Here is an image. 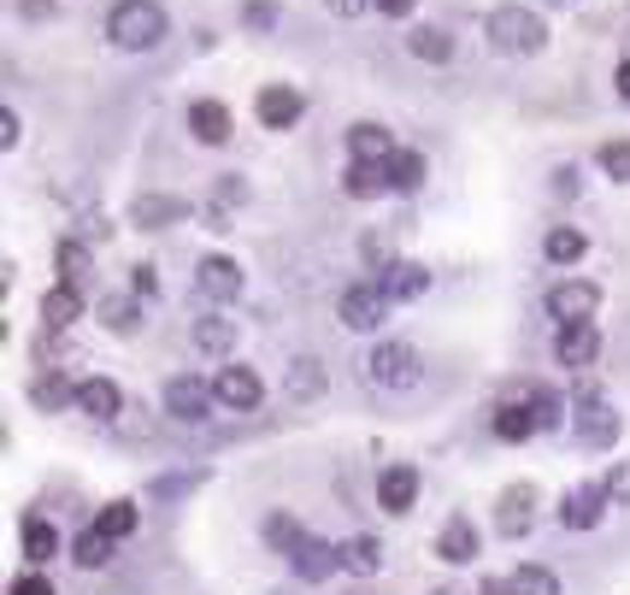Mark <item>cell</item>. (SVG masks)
Instances as JSON below:
<instances>
[{
  "mask_svg": "<svg viewBox=\"0 0 630 595\" xmlns=\"http://www.w3.org/2000/svg\"><path fill=\"white\" fill-rule=\"evenodd\" d=\"M195 289H201L207 301H237V295H242V266H237L230 254H207V259L195 266Z\"/></svg>",
  "mask_w": 630,
  "mask_h": 595,
  "instance_id": "cell-10",
  "label": "cell"
},
{
  "mask_svg": "<svg viewBox=\"0 0 630 595\" xmlns=\"http://www.w3.org/2000/svg\"><path fill=\"white\" fill-rule=\"evenodd\" d=\"M601 171H607L613 183H630V142H607V148H601Z\"/></svg>",
  "mask_w": 630,
  "mask_h": 595,
  "instance_id": "cell-39",
  "label": "cell"
},
{
  "mask_svg": "<svg viewBox=\"0 0 630 595\" xmlns=\"http://www.w3.org/2000/svg\"><path fill=\"white\" fill-rule=\"evenodd\" d=\"M254 112H259V124H266V130H289L306 112V100H301V89H289V83H266L259 100H254Z\"/></svg>",
  "mask_w": 630,
  "mask_h": 595,
  "instance_id": "cell-12",
  "label": "cell"
},
{
  "mask_svg": "<svg viewBox=\"0 0 630 595\" xmlns=\"http://www.w3.org/2000/svg\"><path fill=\"white\" fill-rule=\"evenodd\" d=\"M342 566H348V572H360V578H372L377 566H384V543H377V536H348V543H342Z\"/></svg>",
  "mask_w": 630,
  "mask_h": 595,
  "instance_id": "cell-29",
  "label": "cell"
},
{
  "mask_svg": "<svg viewBox=\"0 0 630 595\" xmlns=\"http://www.w3.org/2000/svg\"><path fill=\"white\" fill-rule=\"evenodd\" d=\"M377 283L389 289V301H419L424 289H431V271H424L419 259H395V266L377 271Z\"/></svg>",
  "mask_w": 630,
  "mask_h": 595,
  "instance_id": "cell-19",
  "label": "cell"
},
{
  "mask_svg": "<svg viewBox=\"0 0 630 595\" xmlns=\"http://www.w3.org/2000/svg\"><path fill=\"white\" fill-rule=\"evenodd\" d=\"M213 396H218V408H230V413H254L259 401H266V384H259L254 366H225L213 377Z\"/></svg>",
  "mask_w": 630,
  "mask_h": 595,
  "instance_id": "cell-5",
  "label": "cell"
},
{
  "mask_svg": "<svg viewBox=\"0 0 630 595\" xmlns=\"http://www.w3.org/2000/svg\"><path fill=\"white\" fill-rule=\"evenodd\" d=\"M377 12H384V19H407V12H413V0H372Z\"/></svg>",
  "mask_w": 630,
  "mask_h": 595,
  "instance_id": "cell-48",
  "label": "cell"
},
{
  "mask_svg": "<svg viewBox=\"0 0 630 595\" xmlns=\"http://www.w3.org/2000/svg\"><path fill=\"white\" fill-rule=\"evenodd\" d=\"M7 595H53V578L24 572V578H12V590H7Z\"/></svg>",
  "mask_w": 630,
  "mask_h": 595,
  "instance_id": "cell-42",
  "label": "cell"
},
{
  "mask_svg": "<svg viewBox=\"0 0 630 595\" xmlns=\"http://www.w3.org/2000/svg\"><path fill=\"white\" fill-rule=\"evenodd\" d=\"M595 354H601V330H595V318H583V325H560V337H554V360H560L566 372L595 366Z\"/></svg>",
  "mask_w": 630,
  "mask_h": 595,
  "instance_id": "cell-8",
  "label": "cell"
},
{
  "mask_svg": "<svg viewBox=\"0 0 630 595\" xmlns=\"http://www.w3.org/2000/svg\"><path fill=\"white\" fill-rule=\"evenodd\" d=\"M548 7H571V0H548Z\"/></svg>",
  "mask_w": 630,
  "mask_h": 595,
  "instance_id": "cell-53",
  "label": "cell"
},
{
  "mask_svg": "<svg viewBox=\"0 0 630 595\" xmlns=\"http://www.w3.org/2000/svg\"><path fill=\"white\" fill-rule=\"evenodd\" d=\"M536 430H542V425H536V408L524 401V389L495 408V437H501V442H524V437H536Z\"/></svg>",
  "mask_w": 630,
  "mask_h": 595,
  "instance_id": "cell-18",
  "label": "cell"
},
{
  "mask_svg": "<svg viewBox=\"0 0 630 595\" xmlns=\"http://www.w3.org/2000/svg\"><path fill=\"white\" fill-rule=\"evenodd\" d=\"M424 178H431V159H424L419 148H401L389 159V183L401 189V195H413V189H424Z\"/></svg>",
  "mask_w": 630,
  "mask_h": 595,
  "instance_id": "cell-27",
  "label": "cell"
},
{
  "mask_svg": "<svg viewBox=\"0 0 630 595\" xmlns=\"http://www.w3.org/2000/svg\"><path fill=\"white\" fill-rule=\"evenodd\" d=\"M95 525L107 531V536H130V531L142 525V507H136V501H107V507H100Z\"/></svg>",
  "mask_w": 630,
  "mask_h": 595,
  "instance_id": "cell-34",
  "label": "cell"
},
{
  "mask_svg": "<svg viewBox=\"0 0 630 595\" xmlns=\"http://www.w3.org/2000/svg\"><path fill=\"white\" fill-rule=\"evenodd\" d=\"M583 230H571V224H560V230H548V242H542V254L554 259V266H571V259H583Z\"/></svg>",
  "mask_w": 630,
  "mask_h": 595,
  "instance_id": "cell-33",
  "label": "cell"
},
{
  "mask_svg": "<svg viewBox=\"0 0 630 595\" xmlns=\"http://www.w3.org/2000/svg\"><path fill=\"white\" fill-rule=\"evenodd\" d=\"M195 348L230 354V348H237V318H195Z\"/></svg>",
  "mask_w": 630,
  "mask_h": 595,
  "instance_id": "cell-31",
  "label": "cell"
},
{
  "mask_svg": "<svg viewBox=\"0 0 630 595\" xmlns=\"http://www.w3.org/2000/svg\"><path fill=\"white\" fill-rule=\"evenodd\" d=\"M83 318V289L77 283H53L48 295H41V325L48 330H71Z\"/></svg>",
  "mask_w": 630,
  "mask_h": 595,
  "instance_id": "cell-17",
  "label": "cell"
},
{
  "mask_svg": "<svg viewBox=\"0 0 630 595\" xmlns=\"http://www.w3.org/2000/svg\"><path fill=\"white\" fill-rule=\"evenodd\" d=\"M607 507H613L607 484H590V489H578V496H566V507H560V525H566V531H595Z\"/></svg>",
  "mask_w": 630,
  "mask_h": 595,
  "instance_id": "cell-14",
  "label": "cell"
},
{
  "mask_svg": "<svg viewBox=\"0 0 630 595\" xmlns=\"http://www.w3.org/2000/svg\"><path fill=\"white\" fill-rule=\"evenodd\" d=\"M342 189L354 201H372V195H384V189H395L389 183V159H354V166L342 171Z\"/></svg>",
  "mask_w": 630,
  "mask_h": 595,
  "instance_id": "cell-21",
  "label": "cell"
},
{
  "mask_svg": "<svg viewBox=\"0 0 630 595\" xmlns=\"http://www.w3.org/2000/svg\"><path fill=\"white\" fill-rule=\"evenodd\" d=\"M413 501H419V466L395 460V466L377 472V507H389V513H413Z\"/></svg>",
  "mask_w": 630,
  "mask_h": 595,
  "instance_id": "cell-11",
  "label": "cell"
},
{
  "mask_svg": "<svg viewBox=\"0 0 630 595\" xmlns=\"http://www.w3.org/2000/svg\"><path fill=\"white\" fill-rule=\"evenodd\" d=\"M166 31H171V19L159 0H119V7L107 12V36H112V48H124V53H154L159 41H166Z\"/></svg>",
  "mask_w": 630,
  "mask_h": 595,
  "instance_id": "cell-1",
  "label": "cell"
},
{
  "mask_svg": "<svg viewBox=\"0 0 630 595\" xmlns=\"http://www.w3.org/2000/svg\"><path fill=\"white\" fill-rule=\"evenodd\" d=\"M483 595H512V578H489V584H483Z\"/></svg>",
  "mask_w": 630,
  "mask_h": 595,
  "instance_id": "cell-51",
  "label": "cell"
},
{
  "mask_svg": "<svg viewBox=\"0 0 630 595\" xmlns=\"http://www.w3.org/2000/svg\"><path fill=\"white\" fill-rule=\"evenodd\" d=\"M136 301H107V307H100V318H107L112 337H136V330H142V307H136Z\"/></svg>",
  "mask_w": 630,
  "mask_h": 595,
  "instance_id": "cell-36",
  "label": "cell"
},
{
  "mask_svg": "<svg viewBox=\"0 0 630 595\" xmlns=\"http://www.w3.org/2000/svg\"><path fill=\"white\" fill-rule=\"evenodd\" d=\"M389 307H395V301H389L384 283H354V289H342V307H336V313H342L348 330H377L389 318Z\"/></svg>",
  "mask_w": 630,
  "mask_h": 595,
  "instance_id": "cell-4",
  "label": "cell"
},
{
  "mask_svg": "<svg viewBox=\"0 0 630 595\" xmlns=\"http://www.w3.org/2000/svg\"><path fill=\"white\" fill-rule=\"evenodd\" d=\"M247 24H259V31L271 24V7H266V0H254V7H247Z\"/></svg>",
  "mask_w": 630,
  "mask_h": 595,
  "instance_id": "cell-50",
  "label": "cell"
},
{
  "mask_svg": "<svg viewBox=\"0 0 630 595\" xmlns=\"http://www.w3.org/2000/svg\"><path fill=\"white\" fill-rule=\"evenodd\" d=\"M348 154L354 159H395L401 148H395V136L384 124H372V119H360L354 130H348Z\"/></svg>",
  "mask_w": 630,
  "mask_h": 595,
  "instance_id": "cell-23",
  "label": "cell"
},
{
  "mask_svg": "<svg viewBox=\"0 0 630 595\" xmlns=\"http://www.w3.org/2000/svg\"><path fill=\"white\" fill-rule=\"evenodd\" d=\"M77 413H89L95 425H112V418L124 413L119 384H112V377H83V384H77Z\"/></svg>",
  "mask_w": 630,
  "mask_h": 595,
  "instance_id": "cell-13",
  "label": "cell"
},
{
  "mask_svg": "<svg viewBox=\"0 0 630 595\" xmlns=\"http://www.w3.org/2000/svg\"><path fill=\"white\" fill-rule=\"evenodd\" d=\"M242 201H247V183H242V178H225V183H218V195H213L218 230H225V207H242Z\"/></svg>",
  "mask_w": 630,
  "mask_h": 595,
  "instance_id": "cell-41",
  "label": "cell"
},
{
  "mask_svg": "<svg viewBox=\"0 0 630 595\" xmlns=\"http://www.w3.org/2000/svg\"><path fill=\"white\" fill-rule=\"evenodd\" d=\"M130 295H142V301L159 295V271L154 266H136V271H130Z\"/></svg>",
  "mask_w": 630,
  "mask_h": 595,
  "instance_id": "cell-43",
  "label": "cell"
},
{
  "mask_svg": "<svg viewBox=\"0 0 630 595\" xmlns=\"http://www.w3.org/2000/svg\"><path fill=\"white\" fill-rule=\"evenodd\" d=\"M53 555H60V531H53L41 513H31V519H24V560H31V566H48Z\"/></svg>",
  "mask_w": 630,
  "mask_h": 595,
  "instance_id": "cell-25",
  "label": "cell"
},
{
  "mask_svg": "<svg viewBox=\"0 0 630 595\" xmlns=\"http://www.w3.org/2000/svg\"><path fill=\"white\" fill-rule=\"evenodd\" d=\"M571 425H578V437L590 442V448H613V442H619V413H613L601 396H590V389L578 396V413H571Z\"/></svg>",
  "mask_w": 630,
  "mask_h": 595,
  "instance_id": "cell-7",
  "label": "cell"
},
{
  "mask_svg": "<svg viewBox=\"0 0 630 595\" xmlns=\"http://www.w3.org/2000/svg\"><path fill=\"white\" fill-rule=\"evenodd\" d=\"M607 496H613V507L630 501V466H619V477H607Z\"/></svg>",
  "mask_w": 630,
  "mask_h": 595,
  "instance_id": "cell-45",
  "label": "cell"
},
{
  "mask_svg": "<svg viewBox=\"0 0 630 595\" xmlns=\"http://www.w3.org/2000/svg\"><path fill=\"white\" fill-rule=\"evenodd\" d=\"M213 384H201V377H171V384H166V413L171 418H178V425H201V418H207L213 413Z\"/></svg>",
  "mask_w": 630,
  "mask_h": 595,
  "instance_id": "cell-6",
  "label": "cell"
},
{
  "mask_svg": "<svg viewBox=\"0 0 630 595\" xmlns=\"http://www.w3.org/2000/svg\"><path fill=\"white\" fill-rule=\"evenodd\" d=\"M318 389H325V366H318L313 354H301L295 372H289V384H283V396L289 401H306V396H318Z\"/></svg>",
  "mask_w": 630,
  "mask_h": 595,
  "instance_id": "cell-32",
  "label": "cell"
},
{
  "mask_svg": "<svg viewBox=\"0 0 630 595\" xmlns=\"http://www.w3.org/2000/svg\"><path fill=\"white\" fill-rule=\"evenodd\" d=\"M431 595H453V590H431Z\"/></svg>",
  "mask_w": 630,
  "mask_h": 595,
  "instance_id": "cell-54",
  "label": "cell"
},
{
  "mask_svg": "<svg viewBox=\"0 0 630 595\" xmlns=\"http://www.w3.org/2000/svg\"><path fill=\"white\" fill-rule=\"evenodd\" d=\"M601 307V289L595 283H554L548 289V318H560V325H583V318H595Z\"/></svg>",
  "mask_w": 630,
  "mask_h": 595,
  "instance_id": "cell-9",
  "label": "cell"
},
{
  "mask_svg": "<svg viewBox=\"0 0 630 595\" xmlns=\"http://www.w3.org/2000/svg\"><path fill=\"white\" fill-rule=\"evenodd\" d=\"M130 219H136L142 230H166V224L189 219V201H178V195H136V207H130Z\"/></svg>",
  "mask_w": 630,
  "mask_h": 595,
  "instance_id": "cell-22",
  "label": "cell"
},
{
  "mask_svg": "<svg viewBox=\"0 0 630 595\" xmlns=\"http://www.w3.org/2000/svg\"><path fill=\"white\" fill-rule=\"evenodd\" d=\"M489 41H495L501 53L531 60V53H542V41H548V24H542L531 7H495V12H489Z\"/></svg>",
  "mask_w": 630,
  "mask_h": 595,
  "instance_id": "cell-2",
  "label": "cell"
},
{
  "mask_svg": "<svg viewBox=\"0 0 630 595\" xmlns=\"http://www.w3.org/2000/svg\"><path fill=\"white\" fill-rule=\"evenodd\" d=\"M325 7L336 12V19H360V12L372 7V0H325Z\"/></svg>",
  "mask_w": 630,
  "mask_h": 595,
  "instance_id": "cell-47",
  "label": "cell"
},
{
  "mask_svg": "<svg viewBox=\"0 0 630 595\" xmlns=\"http://www.w3.org/2000/svg\"><path fill=\"white\" fill-rule=\"evenodd\" d=\"M112 543H119V536H107L100 525H89V531L77 536V543H71V560H77L83 572H100V566L112 560Z\"/></svg>",
  "mask_w": 630,
  "mask_h": 595,
  "instance_id": "cell-26",
  "label": "cell"
},
{
  "mask_svg": "<svg viewBox=\"0 0 630 595\" xmlns=\"http://www.w3.org/2000/svg\"><path fill=\"white\" fill-rule=\"evenodd\" d=\"M512 595H560V578L548 566H519L512 572Z\"/></svg>",
  "mask_w": 630,
  "mask_h": 595,
  "instance_id": "cell-35",
  "label": "cell"
},
{
  "mask_svg": "<svg viewBox=\"0 0 630 595\" xmlns=\"http://www.w3.org/2000/svg\"><path fill=\"white\" fill-rule=\"evenodd\" d=\"M289 566H295L306 584H325L336 566H342V548H336V543H318V536H306L295 555H289Z\"/></svg>",
  "mask_w": 630,
  "mask_h": 595,
  "instance_id": "cell-16",
  "label": "cell"
},
{
  "mask_svg": "<svg viewBox=\"0 0 630 595\" xmlns=\"http://www.w3.org/2000/svg\"><path fill=\"white\" fill-rule=\"evenodd\" d=\"M419 377H424V360L407 342H377L365 354V384L372 389H413Z\"/></svg>",
  "mask_w": 630,
  "mask_h": 595,
  "instance_id": "cell-3",
  "label": "cell"
},
{
  "mask_svg": "<svg viewBox=\"0 0 630 595\" xmlns=\"http://www.w3.org/2000/svg\"><path fill=\"white\" fill-rule=\"evenodd\" d=\"M407 53L424 60V65H448L453 60V36L443 31V24H419V31L407 36Z\"/></svg>",
  "mask_w": 630,
  "mask_h": 595,
  "instance_id": "cell-24",
  "label": "cell"
},
{
  "mask_svg": "<svg viewBox=\"0 0 630 595\" xmlns=\"http://www.w3.org/2000/svg\"><path fill=\"white\" fill-rule=\"evenodd\" d=\"M436 555H443L448 566H472V555H477V525H472V519L453 513L443 525V536H436Z\"/></svg>",
  "mask_w": 630,
  "mask_h": 595,
  "instance_id": "cell-20",
  "label": "cell"
},
{
  "mask_svg": "<svg viewBox=\"0 0 630 595\" xmlns=\"http://www.w3.org/2000/svg\"><path fill=\"white\" fill-rule=\"evenodd\" d=\"M619 95H625V107H630V60L619 65Z\"/></svg>",
  "mask_w": 630,
  "mask_h": 595,
  "instance_id": "cell-52",
  "label": "cell"
},
{
  "mask_svg": "<svg viewBox=\"0 0 630 595\" xmlns=\"http://www.w3.org/2000/svg\"><path fill=\"white\" fill-rule=\"evenodd\" d=\"M0 148H19V112H0Z\"/></svg>",
  "mask_w": 630,
  "mask_h": 595,
  "instance_id": "cell-46",
  "label": "cell"
},
{
  "mask_svg": "<svg viewBox=\"0 0 630 595\" xmlns=\"http://www.w3.org/2000/svg\"><path fill=\"white\" fill-rule=\"evenodd\" d=\"M19 12H24V19H53L60 0H19Z\"/></svg>",
  "mask_w": 630,
  "mask_h": 595,
  "instance_id": "cell-44",
  "label": "cell"
},
{
  "mask_svg": "<svg viewBox=\"0 0 630 595\" xmlns=\"http://www.w3.org/2000/svg\"><path fill=\"white\" fill-rule=\"evenodd\" d=\"M189 130H195V142H207V148H225L237 124H230L225 100H195V107H189Z\"/></svg>",
  "mask_w": 630,
  "mask_h": 595,
  "instance_id": "cell-15",
  "label": "cell"
},
{
  "mask_svg": "<svg viewBox=\"0 0 630 595\" xmlns=\"http://www.w3.org/2000/svg\"><path fill=\"white\" fill-rule=\"evenodd\" d=\"M524 401L536 408V425H542V430H554V425L566 418V413H560V401H554L548 389H524Z\"/></svg>",
  "mask_w": 630,
  "mask_h": 595,
  "instance_id": "cell-40",
  "label": "cell"
},
{
  "mask_svg": "<svg viewBox=\"0 0 630 595\" xmlns=\"http://www.w3.org/2000/svg\"><path fill=\"white\" fill-rule=\"evenodd\" d=\"M31 401H36V408H48V413H60V408H77V384H65L60 372H48V377H36Z\"/></svg>",
  "mask_w": 630,
  "mask_h": 595,
  "instance_id": "cell-30",
  "label": "cell"
},
{
  "mask_svg": "<svg viewBox=\"0 0 630 595\" xmlns=\"http://www.w3.org/2000/svg\"><path fill=\"white\" fill-rule=\"evenodd\" d=\"M554 189H560V195H578V171H571V166L554 171Z\"/></svg>",
  "mask_w": 630,
  "mask_h": 595,
  "instance_id": "cell-49",
  "label": "cell"
},
{
  "mask_svg": "<svg viewBox=\"0 0 630 595\" xmlns=\"http://www.w3.org/2000/svg\"><path fill=\"white\" fill-rule=\"evenodd\" d=\"M266 536H271V548H283V555H295V548L306 543V531H301L289 513H271V519H266Z\"/></svg>",
  "mask_w": 630,
  "mask_h": 595,
  "instance_id": "cell-38",
  "label": "cell"
},
{
  "mask_svg": "<svg viewBox=\"0 0 630 595\" xmlns=\"http://www.w3.org/2000/svg\"><path fill=\"white\" fill-rule=\"evenodd\" d=\"M531 501H536V489H507V496H501V513H495L501 536H524V531H531Z\"/></svg>",
  "mask_w": 630,
  "mask_h": 595,
  "instance_id": "cell-28",
  "label": "cell"
},
{
  "mask_svg": "<svg viewBox=\"0 0 630 595\" xmlns=\"http://www.w3.org/2000/svg\"><path fill=\"white\" fill-rule=\"evenodd\" d=\"M83 278H89V248L83 242H60V283L83 289Z\"/></svg>",
  "mask_w": 630,
  "mask_h": 595,
  "instance_id": "cell-37",
  "label": "cell"
}]
</instances>
